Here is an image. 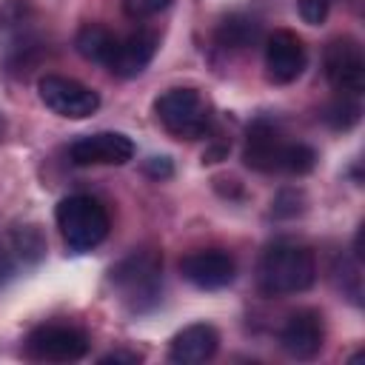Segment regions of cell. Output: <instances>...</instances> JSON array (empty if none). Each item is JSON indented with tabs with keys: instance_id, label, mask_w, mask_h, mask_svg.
Instances as JSON below:
<instances>
[{
	"instance_id": "12",
	"label": "cell",
	"mask_w": 365,
	"mask_h": 365,
	"mask_svg": "<svg viewBox=\"0 0 365 365\" xmlns=\"http://www.w3.org/2000/svg\"><path fill=\"white\" fill-rule=\"evenodd\" d=\"M322 342H325V325L322 317L311 308L291 314L279 331V345L294 359H314L322 351Z\"/></svg>"
},
{
	"instance_id": "10",
	"label": "cell",
	"mask_w": 365,
	"mask_h": 365,
	"mask_svg": "<svg viewBox=\"0 0 365 365\" xmlns=\"http://www.w3.org/2000/svg\"><path fill=\"white\" fill-rule=\"evenodd\" d=\"M68 157L74 165H123L134 157V143L120 131H97L74 140Z\"/></svg>"
},
{
	"instance_id": "11",
	"label": "cell",
	"mask_w": 365,
	"mask_h": 365,
	"mask_svg": "<svg viewBox=\"0 0 365 365\" xmlns=\"http://www.w3.org/2000/svg\"><path fill=\"white\" fill-rule=\"evenodd\" d=\"M305 63H308L305 46L294 31L277 29L265 40V68H268V77L274 83H279V86L294 83L305 71Z\"/></svg>"
},
{
	"instance_id": "9",
	"label": "cell",
	"mask_w": 365,
	"mask_h": 365,
	"mask_svg": "<svg viewBox=\"0 0 365 365\" xmlns=\"http://www.w3.org/2000/svg\"><path fill=\"white\" fill-rule=\"evenodd\" d=\"M180 274L202 288V291H220L225 285L234 282L237 277V262L228 251H220V248H205V251H191L180 259Z\"/></svg>"
},
{
	"instance_id": "17",
	"label": "cell",
	"mask_w": 365,
	"mask_h": 365,
	"mask_svg": "<svg viewBox=\"0 0 365 365\" xmlns=\"http://www.w3.org/2000/svg\"><path fill=\"white\" fill-rule=\"evenodd\" d=\"M259 34H262V29H259V23H257L254 17H248V14H228V17L217 26L214 40H217V46L237 51V48L254 46V43L259 40Z\"/></svg>"
},
{
	"instance_id": "22",
	"label": "cell",
	"mask_w": 365,
	"mask_h": 365,
	"mask_svg": "<svg viewBox=\"0 0 365 365\" xmlns=\"http://www.w3.org/2000/svg\"><path fill=\"white\" fill-rule=\"evenodd\" d=\"M143 171H145L148 177H154V180H168V177L174 174V165H171L168 157H151V160H145Z\"/></svg>"
},
{
	"instance_id": "20",
	"label": "cell",
	"mask_w": 365,
	"mask_h": 365,
	"mask_svg": "<svg viewBox=\"0 0 365 365\" xmlns=\"http://www.w3.org/2000/svg\"><path fill=\"white\" fill-rule=\"evenodd\" d=\"M171 0H123V11L131 17V20H145V17H154L160 14L163 9H168Z\"/></svg>"
},
{
	"instance_id": "3",
	"label": "cell",
	"mask_w": 365,
	"mask_h": 365,
	"mask_svg": "<svg viewBox=\"0 0 365 365\" xmlns=\"http://www.w3.org/2000/svg\"><path fill=\"white\" fill-rule=\"evenodd\" d=\"M57 228L63 234V242L71 251H91L97 248L111 228L106 205L91 194H71L57 205Z\"/></svg>"
},
{
	"instance_id": "6",
	"label": "cell",
	"mask_w": 365,
	"mask_h": 365,
	"mask_svg": "<svg viewBox=\"0 0 365 365\" xmlns=\"http://www.w3.org/2000/svg\"><path fill=\"white\" fill-rule=\"evenodd\" d=\"M86 331L74 325H40L26 336V354L37 362H77L88 354Z\"/></svg>"
},
{
	"instance_id": "23",
	"label": "cell",
	"mask_w": 365,
	"mask_h": 365,
	"mask_svg": "<svg viewBox=\"0 0 365 365\" xmlns=\"http://www.w3.org/2000/svg\"><path fill=\"white\" fill-rule=\"evenodd\" d=\"M108 362H125V365H137V362H143V356L140 354H134V351H111V354H106V356H100V365H108Z\"/></svg>"
},
{
	"instance_id": "18",
	"label": "cell",
	"mask_w": 365,
	"mask_h": 365,
	"mask_svg": "<svg viewBox=\"0 0 365 365\" xmlns=\"http://www.w3.org/2000/svg\"><path fill=\"white\" fill-rule=\"evenodd\" d=\"M322 117H325V123L331 128L345 131V128H351L359 120V103H356L354 94H339L334 103H328V108H325Z\"/></svg>"
},
{
	"instance_id": "5",
	"label": "cell",
	"mask_w": 365,
	"mask_h": 365,
	"mask_svg": "<svg viewBox=\"0 0 365 365\" xmlns=\"http://www.w3.org/2000/svg\"><path fill=\"white\" fill-rule=\"evenodd\" d=\"M37 94L43 106L60 117L68 120H86L100 108V94L80 80L63 77V74H46L37 83Z\"/></svg>"
},
{
	"instance_id": "13",
	"label": "cell",
	"mask_w": 365,
	"mask_h": 365,
	"mask_svg": "<svg viewBox=\"0 0 365 365\" xmlns=\"http://www.w3.org/2000/svg\"><path fill=\"white\" fill-rule=\"evenodd\" d=\"M285 145H288V143L282 140V134H279L268 120H257V123L248 128L242 160H245V165L254 168V171L274 174V171H282Z\"/></svg>"
},
{
	"instance_id": "7",
	"label": "cell",
	"mask_w": 365,
	"mask_h": 365,
	"mask_svg": "<svg viewBox=\"0 0 365 365\" xmlns=\"http://www.w3.org/2000/svg\"><path fill=\"white\" fill-rule=\"evenodd\" d=\"M325 77L339 94H354L365 88V57L354 37H336L325 46Z\"/></svg>"
},
{
	"instance_id": "1",
	"label": "cell",
	"mask_w": 365,
	"mask_h": 365,
	"mask_svg": "<svg viewBox=\"0 0 365 365\" xmlns=\"http://www.w3.org/2000/svg\"><path fill=\"white\" fill-rule=\"evenodd\" d=\"M317 279V259L314 254L299 245L279 240L268 245L257 265V282L265 297H288L308 291Z\"/></svg>"
},
{
	"instance_id": "16",
	"label": "cell",
	"mask_w": 365,
	"mask_h": 365,
	"mask_svg": "<svg viewBox=\"0 0 365 365\" xmlns=\"http://www.w3.org/2000/svg\"><path fill=\"white\" fill-rule=\"evenodd\" d=\"M117 40H120V37H114V34H111L106 26L86 23V26L77 31L74 46H77V51H80L86 60L100 63V66H108V63H111V57H114Z\"/></svg>"
},
{
	"instance_id": "14",
	"label": "cell",
	"mask_w": 365,
	"mask_h": 365,
	"mask_svg": "<svg viewBox=\"0 0 365 365\" xmlns=\"http://www.w3.org/2000/svg\"><path fill=\"white\" fill-rule=\"evenodd\" d=\"M157 46H160V37L154 31H145V29L117 40V48H114V57L108 63V71L123 77V80H131V77L143 74L145 66L154 60Z\"/></svg>"
},
{
	"instance_id": "4",
	"label": "cell",
	"mask_w": 365,
	"mask_h": 365,
	"mask_svg": "<svg viewBox=\"0 0 365 365\" xmlns=\"http://www.w3.org/2000/svg\"><path fill=\"white\" fill-rule=\"evenodd\" d=\"M154 114L163 128L180 140L205 137L211 128V114L197 88H168L154 100Z\"/></svg>"
},
{
	"instance_id": "24",
	"label": "cell",
	"mask_w": 365,
	"mask_h": 365,
	"mask_svg": "<svg viewBox=\"0 0 365 365\" xmlns=\"http://www.w3.org/2000/svg\"><path fill=\"white\" fill-rule=\"evenodd\" d=\"M0 134H3V120H0Z\"/></svg>"
},
{
	"instance_id": "2",
	"label": "cell",
	"mask_w": 365,
	"mask_h": 365,
	"mask_svg": "<svg viewBox=\"0 0 365 365\" xmlns=\"http://www.w3.org/2000/svg\"><path fill=\"white\" fill-rule=\"evenodd\" d=\"M111 285L120 294L123 305L134 314L151 311L160 302L163 291V257L154 248L131 251L111 268Z\"/></svg>"
},
{
	"instance_id": "19",
	"label": "cell",
	"mask_w": 365,
	"mask_h": 365,
	"mask_svg": "<svg viewBox=\"0 0 365 365\" xmlns=\"http://www.w3.org/2000/svg\"><path fill=\"white\" fill-rule=\"evenodd\" d=\"M317 165V151L305 143H288L282 154V171L285 174H308Z\"/></svg>"
},
{
	"instance_id": "15",
	"label": "cell",
	"mask_w": 365,
	"mask_h": 365,
	"mask_svg": "<svg viewBox=\"0 0 365 365\" xmlns=\"http://www.w3.org/2000/svg\"><path fill=\"white\" fill-rule=\"evenodd\" d=\"M217 348H220L217 328L208 322H194V325L182 328L180 334H174L168 359L177 365H200V362L211 359L217 354Z\"/></svg>"
},
{
	"instance_id": "8",
	"label": "cell",
	"mask_w": 365,
	"mask_h": 365,
	"mask_svg": "<svg viewBox=\"0 0 365 365\" xmlns=\"http://www.w3.org/2000/svg\"><path fill=\"white\" fill-rule=\"evenodd\" d=\"M46 240L37 225H17L0 237V288L11 282L23 268H31L43 259Z\"/></svg>"
},
{
	"instance_id": "21",
	"label": "cell",
	"mask_w": 365,
	"mask_h": 365,
	"mask_svg": "<svg viewBox=\"0 0 365 365\" xmlns=\"http://www.w3.org/2000/svg\"><path fill=\"white\" fill-rule=\"evenodd\" d=\"M297 9H299V17H302L308 26H319V23H325V17H328L331 0H299Z\"/></svg>"
}]
</instances>
